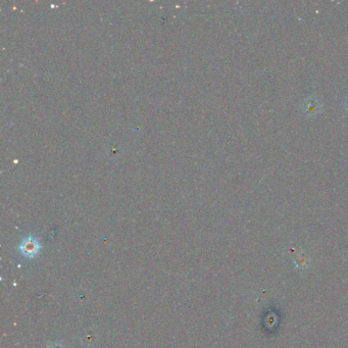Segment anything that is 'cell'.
<instances>
[{
	"instance_id": "7a4b0ae2",
	"label": "cell",
	"mask_w": 348,
	"mask_h": 348,
	"mask_svg": "<svg viewBox=\"0 0 348 348\" xmlns=\"http://www.w3.org/2000/svg\"><path fill=\"white\" fill-rule=\"evenodd\" d=\"M322 108V103L316 97H308L302 103L303 113L309 117L316 116Z\"/></svg>"
},
{
	"instance_id": "6da1fadb",
	"label": "cell",
	"mask_w": 348,
	"mask_h": 348,
	"mask_svg": "<svg viewBox=\"0 0 348 348\" xmlns=\"http://www.w3.org/2000/svg\"><path fill=\"white\" fill-rule=\"evenodd\" d=\"M18 248L23 256L27 258H34L40 253L42 246H41L39 240L35 237V236L29 235L28 237L24 238L21 241Z\"/></svg>"
},
{
	"instance_id": "277c9868",
	"label": "cell",
	"mask_w": 348,
	"mask_h": 348,
	"mask_svg": "<svg viewBox=\"0 0 348 348\" xmlns=\"http://www.w3.org/2000/svg\"><path fill=\"white\" fill-rule=\"evenodd\" d=\"M344 106H345V108L348 110V97H346L345 100H344Z\"/></svg>"
},
{
	"instance_id": "3957f363",
	"label": "cell",
	"mask_w": 348,
	"mask_h": 348,
	"mask_svg": "<svg viewBox=\"0 0 348 348\" xmlns=\"http://www.w3.org/2000/svg\"><path fill=\"white\" fill-rule=\"evenodd\" d=\"M48 348H64L62 344H60V343H58V342H55V343H53V344H51Z\"/></svg>"
}]
</instances>
